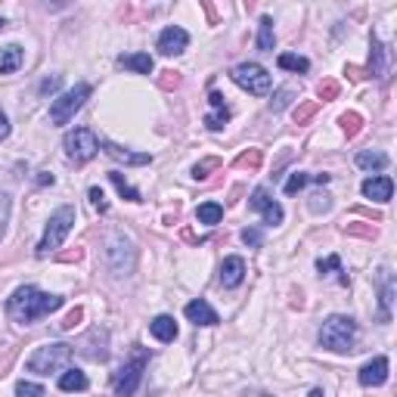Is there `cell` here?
Here are the masks:
<instances>
[{
    "label": "cell",
    "mask_w": 397,
    "mask_h": 397,
    "mask_svg": "<svg viewBox=\"0 0 397 397\" xmlns=\"http://www.w3.org/2000/svg\"><path fill=\"white\" fill-rule=\"evenodd\" d=\"M109 332H105V329H90V332H87V338L81 341V354H87V357L90 360H105L109 357Z\"/></svg>",
    "instance_id": "14"
},
{
    "label": "cell",
    "mask_w": 397,
    "mask_h": 397,
    "mask_svg": "<svg viewBox=\"0 0 397 397\" xmlns=\"http://www.w3.org/2000/svg\"><path fill=\"white\" fill-rule=\"evenodd\" d=\"M307 397H326V394H323V388H314V391H310Z\"/></svg>",
    "instance_id": "50"
},
{
    "label": "cell",
    "mask_w": 397,
    "mask_h": 397,
    "mask_svg": "<svg viewBox=\"0 0 397 397\" xmlns=\"http://www.w3.org/2000/svg\"><path fill=\"white\" fill-rule=\"evenodd\" d=\"M37 183H41V186H53V174H47V171H41V174H37Z\"/></svg>",
    "instance_id": "48"
},
{
    "label": "cell",
    "mask_w": 397,
    "mask_h": 397,
    "mask_svg": "<svg viewBox=\"0 0 397 397\" xmlns=\"http://www.w3.org/2000/svg\"><path fill=\"white\" fill-rule=\"evenodd\" d=\"M10 196L6 192H0V239H3V233H6V223H10Z\"/></svg>",
    "instance_id": "40"
},
{
    "label": "cell",
    "mask_w": 397,
    "mask_h": 397,
    "mask_svg": "<svg viewBox=\"0 0 397 397\" xmlns=\"http://www.w3.org/2000/svg\"><path fill=\"white\" fill-rule=\"evenodd\" d=\"M316 93H320V99H323V103H329V99H335V96H338V93H341V84H338V81H335V78H326L320 87H316ZM320 99H316V103H320Z\"/></svg>",
    "instance_id": "34"
},
{
    "label": "cell",
    "mask_w": 397,
    "mask_h": 397,
    "mask_svg": "<svg viewBox=\"0 0 397 397\" xmlns=\"http://www.w3.org/2000/svg\"><path fill=\"white\" fill-rule=\"evenodd\" d=\"M360 385L363 388H378V385L388 382V357H372L369 363L360 366Z\"/></svg>",
    "instance_id": "13"
},
{
    "label": "cell",
    "mask_w": 397,
    "mask_h": 397,
    "mask_svg": "<svg viewBox=\"0 0 397 397\" xmlns=\"http://www.w3.org/2000/svg\"><path fill=\"white\" fill-rule=\"evenodd\" d=\"M6 136H10V118L0 112V140H6Z\"/></svg>",
    "instance_id": "47"
},
{
    "label": "cell",
    "mask_w": 397,
    "mask_h": 397,
    "mask_svg": "<svg viewBox=\"0 0 397 397\" xmlns=\"http://www.w3.org/2000/svg\"><path fill=\"white\" fill-rule=\"evenodd\" d=\"M146 360H149V354L143 351V347H136L134 360H130V363H124L121 369L112 376V388H115L118 397H134L136 394V388H140V378H143V369H146Z\"/></svg>",
    "instance_id": "6"
},
{
    "label": "cell",
    "mask_w": 397,
    "mask_h": 397,
    "mask_svg": "<svg viewBox=\"0 0 397 397\" xmlns=\"http://www.w3.org/2000/svg\"><path fill=\"white\" fill-rule=\"evenodd\" d=\"M273 47H276V34H273V19L264 16L258 25V50L261 53H273Z\"/></svg>",
    "instance_id": "24"
},
{
    "label": "cell",
    "mask_w": 397,
    "mask_h": 397,
    "mask_svg": "<svg viewBox=\"0 0 397 397\" xmlns=\"http://www.w3.org/2000/svg\"><path fill=\"white\" fill-rule=\"evenodd\" d=\"M56 87H59V74H53V78H47V81H41V93H53Z\"/></svg>",
    "instance_id": "46"
},
{
    "label": "cell",
    "mask_w": 397,
    "mask_h": 397,
    "mask_svg": "<svg viewBox=\"0 0 397 397\" xmlns=\"http://www.w3.org/2000/svg\"><path fill=\"white\" fill-rule=\"evenodd\" d=\"M230 78H233L242 90L254 93V96H267L273 87V78L267 74L264 65H258V62H239V65L230 72Z\"/></svg>",
    "instance_id": "7"
},
{
    "label": "cell",
    "mask_w": 397,
    "mask_h": 397,
    "mask_svg": "<svg viewBox=\"0 0 397 397\" xmlns=\"http://www.w3.org/2000/svg\"><path fill=\"white\" fill-rule=\"evenodd\" d=\"M159 84H161V87H165V90H174V87H177V84H180V72H161Z\"/></svg>",
    "instance_id": "43"
},
{
    "label": "cell",
    "mask_w": 397,
    "mask_h": 397,
    "mask_svg": "<svg viewBox=\"0 0 397 397\" xmlns=\"http://www.w3.org/2000/svg\"><path fill=\"white\" fill-rule=\"evenodd\" d=\"M72 227H74V208H72V205H62V208H56L53 214H50L47 230H43L41 242H37V258H47L50 252H56Z\"/></svg>",
    "instance_id": "3"
},
{
    "label": "cell",
    "mask_w": 397,
    "mask_h": 397,
    "mask_svg": "<svg viewBox=\"0 0 397 397\" xmlns=\"http://www.w3.org/2000/svg\"><path fill=\"white\" fill-rule=\"evenodd\" d=\"M186 47H190V34H186L180 25H167V28L159 34V53L177 56V53H183Z\"/></svg>",
    "instance_id": "12"
},
{
    "label": "cell",
    "mask_w": 397,
    "mask_h": 397,
    "mask_svg": "<svg viewBox=\"0 0 397 397\" xmlns=\"http://www.w3.org/2000/svg\"><path fill=\"white\" fill-rule=\"evenodd\" d=\"M25 53L19 43H10V47H3V53H0V74H12L19 65H22Z\"/></svg>",
    "instance_id": "20"
},
{
    "label": "cell",
    "mask_w": 397,
    "mask_h": 397,
    "mask_svg": "<svg viewBox=\"0 0 397 397\" xmlns=\"http://www.w3.org/2000/svg\"><path fill=\"white\" fill-rule=\"evenodd\" d=\"M134 258H136L134 242H130L124 233H112L109 248H105V261H109L112 273H118V276H121V273H130L134 270Z\"/></svg>",
    "instance_id": "9"
},
{
    "label": "cell",
    "mask_w": 397,
    "mask_h": 397,
    "mask_svg": "<svg viewBox=\"0 0 397 397\" xmlns=\"http://www.w3.org/2000/svg\"><path fill=\"white\" fill-rule=\"evenodd\" d=\"M261 161H264V152H261V149H248V152H242L239 159L233 161V165L242 167V171H258Z\"/></svg>",
    "instance_id": "28"
},
{
    "label": "cell",
    "mask_w": 397,
    "mask_h": 397,
    "mask_svg": "<svg viewBox=\"0 0 397 397\" xmlns=\"http://www.w3.org/2000/svg\"><path fill=\"white\" fill-rule=\"evenodd\" d=\"M279 68H285V72H307L310 62L304 59V56H295V53H279Z\"/></svg>",
    "instance_id": "29"
},
{
    "label": "cell",
    "mask_w": 397,
    "mask_h": 397,
    "mask_svg": "<svg viewBox=\"0 0 397 397\" xmlns=\"http://www.w3.org/2000/svg\"><path fill=\"white\" fill-rule=\"evenodd\" d=\"M316 109H320V103H316V99H307V103H301L295 109V124H307L310 118L316 115Z\"/></svg>",
    "instance_id": "35"
},
{
    "label": "cell",
    "mask_w": 397,
    "mask_h": 397,
    "mask_svg": "<svg viewBox=\"0 0 397 397\" xmlns=\"http://www.w3.org/2000/svg\"><path fill=\"white\" fill-rule=\"evenodd\" d=\"M149 332H152L159 341H174L177 338V323H174V316L161 314V316H155V320L149 323Z\"/></svg>",
    "instance_id": "19"
},
{
    "label": "cell",
    "mask_w": 397,
    "mask_h": 397,
    "mask_svg": "<svg viewBox=\"0 0 397 397\" xmlns=\"http://www.w3.org/2000/svg\"><path fill=\"white\" fill-rule=\"evenodd\" d=\"M59 307H62V298L59 295L41 292V289H34V285H22V289H16L10 295V301H6L10 316L16 323H22V326L41 320V316H50L53 310H59Z\"/></svg>",
    "instance_id": "1"
},
{
    "label": "cell",
    "mask_w": 397,
    "mask_h": 397,
    "mask_svg": "<svg viewBox=\"0 0 397 397\" xmlns=\"http://www.w3.org/2000/svg\"><path fill=\"white\" fill-rule=\"evenodd\" d=\"M99 146H103V152L109 155V159L124 161V165H149V161H152L149 152H130V149L118 146V143H112V140H99Z\"/></svg>",
    "instance_id": "15"
},
{
    "label": "cell",
    "mask_w": 397,
    "mask_h": 397,
    "mask_svg": "<svg viewBox=\"0 0 397 397\" xmlns=\"http://www.w3.org/2000/svg\"><path fill=\"white\" fill-rule=\"evenodd\" d=\"M357 167H363V171H385L388 167V155L376 152V149H363V152H357Z\"/></svg>",
    "instance_id": "21"
},
{
    "label": "cell",
    "mask_w": 397,
    "mask_h": 397,
    "mask_svg": "<svg viewBox=\"0 0 397 397\" xmlns=\"http://www.w3.org/2000/svg\"><path fill=\"white\" fill-rule=\"evenodd\" d=\"M118 65L134 68V72H140V74H149L155 68V62L149 53H130V56H118Z\"/></svg>",
    "instance_id": "22"
},
{
    "label": "cell",
    "mask_w": 397,
    "mask_h": 397,
    "mask_svg": "<svg viewBox=\"0 0 397 397\" xmlns=\"http://www.w3.org/2000/svg\"><path fill=\"white\" fill-rule=\"evenodd\" d=\"M87 388V376L81 369H65L59 376V391H84Z\"/></svg>",
    "instance_id": "26"
},
{
    "label": "cell",
    "mask_w": 397,
    "mask_h": 397,
    "mask_svg": "<svg viewBox=\"0 0 397 397\" xmlns=\"http://www.w3.org/2000/svg\"><path fill=\"white\" fill-rule=\"evenodd\" d=\"M292 96H295V87H283V90H276V96L270 99V109H273V112L285 109V105L292 103Z\"/></svg>",
    "instance_id": "36"
},
{
    "label": "cell",
    "mask_w": 397,
    "mask_h": 397,
    "mask_svg": "<svg viewBox=\"0 0 397 397\" xmlns=\"http://www.w3.org/2000/svg\"><path fill=\"white\" fill-rule=\"evenodd\" d=\"M307 183H310V174H301V171H295V174H292L289 180H285V186H283V190H285V192H289V196H292V192L304 190V186H307Z\"/></svg>",
    "instance_id": "37"
},
{
    "label": "cell",
    "mask_w": 397,
    "mask_h": 397,
    "mask_svg": "<svg viewBox=\"0 0 397 397\" xmlns=\"http://www.w3.org/2000/svg\"><path fill=\"white\" fill-rule=\"evenodd\" d=\"M72 354H74L72 345H62V341H56V345H43L25 360V369L37 372V376H50V372L65 369L68 360H72Z\"/></svg>",
    "instance_id": "4"
},
{
    "label": "cell",
    "mask_w": 397,
    "mask_h": 397,
    "mask_svg": "<svg viewBox=\"0 0 397 397\" xmlns=\"http://www.w3.org/2000/svg\"><path fill=\"white\" fill-rule=\"evenodd\" d=\"M345 233H351V236H363V239H372V236H376V230L366 227V223H347Z\"/></svg>",
    "instance_id": "41"
},
{
    "label": "cell",
    "mask_w": 397,
    "mask_h": 397,
    "mask_svg": "<svg viewBox=\"0 0 397 397\" xmlns=\"http://www.w3.org/2000/svg\"><path fill=\"white\" fill-rule=\"evenodd\" d=\"M186 316H190L196 326H217V314H214V307H211L208 301H202V298H196V301H190L186 304Z\"/></svg>",
    "instance_id": "18"
},
{
    "label": "cell",
    "mask_w": 397,
    "mask_h": 397,
    "mask_svg": "<svg viewBox=\"0 0 397 397\" xmlns=\"http://www.w3.org/2000/svg\"><path fill=\"white\" fill-rule=\"evenodd\" d=\"M248 208L261 211V214H264V223H270V227H279V223H283V208H279V205L267 196L264 186H258V190L252 192V198H248Z\"/></svg>",
    "instance_id": "10"
},
{
    "label": "cell",
    "mask_w": 397,
    "mask_h": 397,
    "mask_svg": "<svg viewBox=\"0 0 397 397\" xmlns=\"http://www.w3.org/2000/svg\"><path fill=\"white\" fill-rule=\"evenodd\" d=\"M385 56H388V50L382 47V41L378 37H372V62H369V74H376V78H388V65H385Z\"/></svg>",
    "instance_id": "23"
},
{
    "label": "cell",
    "mask_w": 397,
    "mask_h": 397,
    "mask_svg": "<svg viewBox=\"0 0 397 397\" xmlns=\"http://www.w3.org/2000/svg\"><path fill=\"white\" fill-rule=\"evenodd\" d=\"M329 196H320V192H316V196H310V211H314V214H320V211H329Z\"/></svg>",
    "instance_id": "42"
},
{
    "label": "cell",
    "mask_w": 397,
    "mask_h": 397,
    "mask_svg": "<svg viewBox=\"0 0 397 397\" xmlns=\"http://www.w3.org/2000/svg\"><path fill=\"white\" fill-rule=\"evenodd\" d=\"M391 304H394V273L382 267L378 270V323H391Z\"/></svg>",
    "instance_id": "11"
},
{
    "label": "cell",
    "mask_w": 397,
    "mask_h": 397,
    "mask_svg": "<svg viewBox=\"0 0 397 397\" xmlns=\"http://www.w3.org/2000/svg\"><path fill=\"white\" fill-rule=\"evenodd\" d=\"M316 270H320V273H338L341 283H347L345 270H341V258H338V254H329V258H320V261H316Z\"/></svg>",
    "instance_id": "31"
},
{
    "label": "cell",
    "mask_w": 397,
    "mask_h": 397,
    "mask_svg": "<svg viewBox=\"0 0 397 397\" xmlns=\"http://www.w3.org/2000/svg\"><path fill=\"white\" fill-rule=\"evenodd\" d=\"M109 180H112V183H115V190L121 192V196L128 198V202H143V198H140V192H136L134 186H130L128 180H124V174H121V171H109Z\"/></svg>",
    "instance_id": "27"
},
{
    "label": "cell",
    "mask_w": 397,
    "mask_h": 397,
    "mask_svg": "<svg viewBox=\"0 0 397 397\" xmlns=\"http://www.w3.org/2000/svg\"><path fill=\"white\" fill-rule=\"evenodd\" d=\"M81 258V248H74V252H65V254H59V261H78Z\"/></svg>",
    "instance_id": "49"
},
{
    "label": "cell",
    "mask_w": 397,
    "mask_h": 397,
    "mask_svg": "<svg viewBox=\"0 0 397 397\" xmlns=\"http://www.w3.org/2000/svg\"><path fill=\"white\" fill-rule=\"evenodd\" d=\"M16 397H47V391L34 382H19L16 385Z\"/></svg>",
    "instance_id": "38"
},
{
    "label": "cell",
    "mask_w": 397,
    "mask_h": 397,
    "mask_svg": "<svg viewBox=\"0 0 397 397\" xmlns=\"http://www.w3.org/2000/svg\"><path fill=\"white\" fill-rule=\"evenodd\" d=\"M360 190H363V196L372 198V202H388L391 192H394V180L385 177V174H378V177L363 180V186H360Z\"/></svg>",
    "instance_id": "16"
},
{
    "label": "cell",
    "mask_w": 397,
    "mask_h": 397,
    "mask_svg": "<svg viewBox=\"0 0 397 397\" xmlns=\"http://www.w3.org/2000/svg\"><path fill=\"white\" fill-rule=\"evenodd\" d=\"M338 124H341V130L347 134V140H351V136H357L360 130H363V118H360L357 112H345V115L338 118Z\"/></svg>",
    "instance_id": "30"
},
{
    "label": "cell",
    "mask_w": 397,
    "mask_h": 397,
    "mask_svg": "<svg viewBox=\"0 0 397 397\" xmlns=\"http://www.w3.org/2000/svg\"><path fill=\"white\" fill-rule=\"evenodd\" d=\"M87 196H90V205L99 211V214H105V211H109V202H105V192L99 190V186H90V192H87Z\"/></svg>",
    "instance_id": "39"
},
{
    "label": "cell",
    "mask_w": 397,
    "mask_h": 397,
    "mask_svg": "<svg viewBox=\"0 0 397 397\" xmlns=\"http://www.w3.org/2000/svg\"><path fill=\"white\" fill-rule=\"evenodd\" d=\"M90 93H93L90 84H74L72 90H65L59 99H53V105H50V124H56V128L68 124L74 118V112L90 99Z\"/></svg>",
    "instance_id": "5"
},
{
    "label": "cell",
    "mask_w": 397,
    "mask_h": 397,
    "mask_svg": "<svg viewBox=\"0 0 397 397\" xmlns=\"http://www.w3.org/2000/svg\"><path fill=\"white\" fill-rule=\"evenodd\" d=\"M217 167H221V159H217V155H211V159H202L196 167H192V177H196V180H205L211 171H217Z\"/></svg>",
    "instance_id": "33"
},
{
    "label": "cell",
    "mask_w": 397,
    "mask_h": 397,
    "mask_svg": "<svg viewBox=\"0 0 397 397\" xmlns=\"http://www.w3.org/2000/svg\"><path fill=\"white\" fill-rule=\"evenodd\" d=\"M81 320H84V310H81V307H74V310H72V314H68V316H65V320H62V323H59V326H62V329H74V326H78V323H81Z\"/></svg>",
    "instance_id": "44"
},
{
    "label": "cell",
    "mask_w": 397,
    "mask_h": 397,
    "mask_svg": "<svg viewBox=\"0 0 397 397\" xmlns=\"http://www.w3.org/2000/svg\"><path fill=\"white\" fill-rule=\"evenodd\" d=\"M0 28H3V19H0Z\"/></svg>",
    "instance_id": "51"
},
{
    "label": "cell",
    "mask_w": 397,
    "mask_h": 397,
    "mask_svg": "<svg viewBox=\"0 0 397 397\" xmlns=\"http://www.w3.org/2000/svg\"><path fill=\"white\" fill-rule=\"evenodd\" d=\"M221 217H223V205H217V202H205V205H198V208H196V221L198 223L214 227V223H221Z\"/></svg>",
    "instance_id": "25"
},
{
    "label": "cell",
    "mask_w": 397,
    "mask_h": 397,
    "mask_svg": "<svg viewBox=\"0 0 397 397\" xmlns=\"http://www.w3.org/2000/svg\"><path fill=\"white\" fill-rule=\"evenodd\" d=\"M62 146H65V155L74 161V165H84V161H90L93 155L99 152V140H96V134H93L90 128L68 130L65 140H62Z\"/></svg>",
    "instance_id": "8"
},
{
    "label": "cell",
    "mask_w": 397,
    "mask_h": 397,
    "mask_svg": "<svg viewBox=\"0 0 397 397\" xmlns=\"http://www.w3.org/2000/svg\"><path fill=\"white\" fill-rule=\"evenodd\" d=\"M242 242H245V245H261L264 239H261V233L254 227H248V230H242Z\"/></svg>",
    "instance_id": "45"
},
{
    "label": "cell",
    "mask_w": 397,
    "mask_h": 397,
    "mask_svg": "<svg viewBox=\"0 0 397 397\" xmlns=\"http://www.w3.org/2000/svg\"><path fill=\"white\" fill-rule=\"evenodd\" d=\"M227 121H230V109H227V105H217L211 115H205V128H208V130H221Z\"/></svg>",
    "instance_id": "32"
},
{
    "label": "cell",
    "mask_w": 397,
    "mask_h": 397,
    "mask_svg": "<svg viewBox=\"0 0 397 397\" xmlns=\"http://www.w3.org/2000/svg\"><path fill=\"white\" fill-rule=\"evenodd\" d=\"M245 279V261L242 258H223V264H221V285L223 289H236V285Z\"/></svg>",
    "instance_id": "17"
},
{
    "label": "cell",
    "mask_w": 397,
    "mask_h": 397,
    "mask_svg": "<svg viewBox=\"0 0 397 397\" xmlns=\"http://www.w3.org/2000/svg\"><path fill=\"white\" fill-rule=\"evenodd\" d=\"M354 335H357V323H354L351 316L335 314V316H329V320L323 323V329H320V345L326 347V351L345 354V351H351Z\"/></svg>",
    "instance_id": "2"
}]
</instances>
